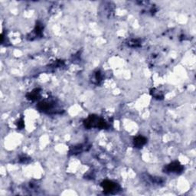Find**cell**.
<instances>
[{
  "label": "cell",
  "mask_w": 196,
  "mask_h": 196,
  "mask_svg": "<svg viewBox=\"0 0 196 196\" xmlns=\"http://www.w3.org/2000/svg\"><path fill=\"white\" fill-rule=\"evenodd\" d=\"M84 123L87 128L106 129L108 127L107 123H106L105 120L95 115H91L89 116L88 118L85 120Z\"/></svg>",
  "instance_id": "obj_1"
},
{
  "label": "cell",
  "mask_w": 196,
  "mask_h": 196,
  "mask_svg": "<svg viewBox=\"0 0 196 196\" xmlns=\"http://www.w3.org/2000/svg\"><path fill=\"white\" fill-rule=\"evenodd\" d=\"M101 186L103 187V192L107 194H112V193L116 192L120 189V186L117 184L112 181H108V180L103 181Z\"/></svg>",
  "instance_id": "obj_2"
},
{
  "label": "cell",
  "mask_w": 196,
  "mask_h": 196,
  "mask_svg": "<svg viewBox=\"0 0 196 196\" xmlns=\"http://www.w3.org/2000/svg\"><path fill=\"white\" fill-rule=\"evenodd\" d=\"M166 170L167 172L181 173L183 171V166L179 162H173L167 166Z\"/></svg>",
  "instance_id": "obj_3"
},
{
  "label": "cell",
  "mask_w": 196,
  "mask_h": 196,
  "mask_svg": "<svg viewBox=\"0 0 196 196\" xmlns=\"http://www.w3.org/2000/svg\"><path fill=\"white\" fill-rule=\"evenodd\" d=\"M38 108L39 109V110H41V111L45 112V113H49V112L52 111V110H54L55 105H54V103H51V102L43 101L38 103Z\"/></svg>",
  "instance_id": "obj_4"
},
{
  "label": "cell",
  "mask_w": 196,
  "mask_h": 196,
  "mask_svg": "<svg viewBox=\"0 0 196 196\" xmlns=\"http://www.w3.org/2000/svg\"><path fill=\"white\" fill-rule=\"evenodd\" d=\"M146 139H145L144 136H138L134 139V141H133V143L135 147L136 148H141L142 146H143L145 143H146Z\"/></svg>",
  "instance_id": "obj_5"
},
{
  "label": "cell",
  "mask_w": 196,
  "mask_h": 196,
  "mask_svg": "<svg viewBox=\"0 0 196 196\" xmlns=\"http://www.w3.org/2000/svg\"><path fill=\"white\" fill-rule=\"evenodd\" d=\"M40 96V92L38 89H35L34 91H32V92H30L27 95L28 99L31 100H35L38 99V97Z\"/></svg>",
  "instance_id": "obj_6"
},
{
  "label": "cell",
  "mask_w": 196,
  "mask_h": 196,
  "mask_svg": "<svg viewBox=\"0 0 196 196\" xmlns=\"http://www.w3.org/2000/svg\"><path fill=\"white\" fill-rule=\"evenodd\" d=\"M42 30L43 27L42 26V24H38L36 25V27L34 30V36L35 37H38V36H42Z\"/></svg>",
  "instance_id": "obj_7"
},
{
  "label": "cell",
  "mask_w": 196,
  "mask_h": 196,
  "mask_svg": "<svg viewBox=\"0 0 196 196\" xmlns=\"http://www.w3.org/2000/svg\"><path fill=\"white\" fill-rule=\"evenodd\" d=\"M83 150H84V145H78L72 148L71 152L72 154H78L82 152Z\"/></svg>",
  "instance_id": "obj_8"
},
{
  "label": "cell",
  "mask_w": 196,
  "mask_h": 196,
  "mask_svg": "<svg viewBox=\"0 0 196 196\" xmlns=\"http://www.w3.org/2000/svg\"><path fill=\"white\" fill-rule=\"evenodd\" d=\"M151 94H152V96L153 97H155L156 99H162L163 98V95L161 94L159 91H156V89H152V91H151Z\"/></svg>",
  "instance_id": "obj_9"
},
{
  "label": "cell",
  "mask_w": 196,
  "mask_h": 196,
  "mask_svg": "<svg viewBox=\"0 0 196 196\" xmlns=\"http://www.w3.org/2000/svg\"><path fill=\"white\" fill-rule=\"evenodd\" d=\"M128 44L130 45V46L131 47H139V45H140V43L138 42V40H136V39H133V40H131L129 42Z\"/></svg>",
  "instance_id": "obj_10"
},
{
  "label": "cell",
  "mask_w": 196,
  "mask_h": 196,
  "mask_svg": "<svg viewBox=\"0 0 196 196\" xmlns=\"http://www.w3.org/2000/svg\"><path fill=\"white\" fill-rule=\"evenodd\" d=\"M24 126H25V124H24L23 119H21V120L18 122V127H19V129H22L24 127Z\"/></svg>",
  "instance_id": "obj_11"
}]
</instances>
